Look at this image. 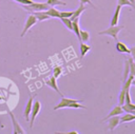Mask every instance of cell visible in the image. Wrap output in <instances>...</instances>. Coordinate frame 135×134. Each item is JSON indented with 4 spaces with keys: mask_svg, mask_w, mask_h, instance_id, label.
<instances>
[{
    "mask_svg": "<svg viewBox=\"0 0 135 134\" xmlns=\"http://www.w3.org/2000/svg\"><path fill=\"white\" fill-rule=\"evenodd\" d=\"M81 100H76V99H71V98H66L64 96L61 97L60 102L54 107V110H58V109H63V108H73V109H85L84 106L80 104Z\"/></svg>",
    "mask_w": 135,
    "mask_h": 134,
    "instance_id": "cell-1",
    "label": "cell"
},
{
    "mask_svg": "<svg viewBox=\"0 0 135 134\" xmlns=\"http://www.w3.org/2000/svg\"><path fill=\"white\" fill-rule=\"evenodd\" d=\"M22 7L27 11L30 14L33 13V12H40V11H46L50 5L45 2V3H41V2H32L31 4H27V5H22Z\"/></svg>",
    "mask_w": 135,
    "mask_h": 134,
    "instance_id": "cell-2",
    "label": "cell"
},
{
    "mask_svg": "<svg viewBox=\"0 0 135 134\" xmlns=\"http://www.w3.org/2000/svg\"><path fill=\"white\" fill-rule=\"evenodd\" d=\"M123 28V25H111L109 28H107V30H104V31H101V32H99L98 34L99 35H108V36H111V37H113V39L114 40H117V36H118V34H119V32L121 31Z\"/></svg>",
    "mask_w": 135,
    "mask_h": 134,
    "instance_id": "cell-3",
    "label": "cell"
},
{
    "mask_svg": "<svg viewBox=\"0 0 135 134\" xmlns=\"http://www.w3.org/2000/svg\"><path fill=\"white\" fill-rule=\"evenodd\" d=\"M40 109H41V103H40V101L36 100L35 102H33L32 110H31V114H30V115H31V120H28V121H30V127H31V128L33 127L34 121H35V119H36L38 113L40 112Z\"/></svg>",
    "mask_w": 135,
    "mask_h": 134,
    "instance_id": "cell-4",
    "label": "cell"
},
{
    "mask_svg": "<svg viewBox=\"0 0 135 134\" xmlns=\"http://www.w3.org/2000/svg\"><path fill=\"white\" fill-rule=\"evenodd\" d=\"M37 18L33 15V14H30L28 15V17L26 18V20H25V24H24V28H23V31L21 32V37H23L27 32H28V30L33 26V25H35L36 23H37Z\"/></svg>",
    "mask_w": 135,
    "mask_h": 134,
    "instance_id": "cell-5",
    "label": "cell"
},
{
    "mask_svg": "<svg viewBox=\"0 0 135 134\" xmlns=\"http://www.w3.org/2000/svg\"><path fill=\"white\" fill-rule=\"evenodd\" d=\"M7 113H8V115H9L11 120H12V123H13V133H14V134H24V133H25L24 130H23L22 127L18 123V121L16 120L14 114H13L8 109H7Z\"/></svg>",
    "mask_w": 135,
    "mask_h": 134,
    "instance_id": "cell-6",
    "label": "cell"
},
{
    "mask_svg": "<svg viewBox=\"0 0 135 134\" xmlns=\"http://www.w3.org/2000/svg\"><path fill=\"white\" fill-rule=\"evenodd\" d=\"M107 120H108V128H109V130L113 131L118 126V123L120 121V117H119V115H115V116L109 117Z\"/></svg>",
    "mask_w": 135,
    "mask_h": 134,
    "instance_id": "cell-7",
    "label": "cell"
},
{
    "mask_svg": "<svg viewBox=\"0 0 135 134\" xmlns=\"http://www.w3.org/2000/svg\"><path fill=\"white\" fill-rule=\"evenodd\" d=\"M50 88H52L53 90H55L57 93H59V95L62 97L63 96V94L62 93H60V91H59V89H58V85H57V78H55L54 76H52L50 79H47L46 80V82H45Z\"/></svg>",
    "mask_w": 135,
    "mask_h": 134,
    "instance_id": "cell-8",
    "label": "cell"
},
{
    "mask_svg": "<svg viewBox=\"0 0 135 134\" xmlns=\"http://www.w3.org/2000/svg\"><path fill=\"white\" fill-rule=\"evenodd\" d=\"M33 102H34L33 97H30L28 100H27V103L25 104V108H24V117H25V119H26L27 121L30 120V114H31V110H32Z\"/></svg>",
    "mask_w": 135,
    "mask_h": 134,
    "instance_id": "cell-9",
    "label": "cell"
},
{
    "mask_svg": "<svg viewBox=\"0 0 135 134\" xmlns=\"http://www.w3.org/2000/svg\"><path fill=\"white\" fill-rule=\"evenodd\" d=\"M121 113H123V110H122L121 106H119V104H118V106L114 107V108H113V110L110 112V114H109V115H108L105 118H103L101 121H105V120H107L109 117H111V116H115V115H120Z\"/></svg>",
    "mask_w": 135,
    "mask_h": 134,
    "instance_id": "cell-10",
    "label": "cell"
},
{
    "mask_svg": "<svg viewBox=\"0 0 135 134\" xmlns=\"http://www.w3.org/2000/svg\"><path fill=\"white\" fill-rule=\"evenodd\" d=\"M31 14H33L36 18H37V20L38 21H44V20H47L49 18H51L44 11H40V12H33V13H31Z\"/></svg>",
    "mask_w": 135,
    "mask_h": 134,
    "instance_id": "cell-11",
    "label": "cell"
},
{
    "mask_svg": "<svg viewBox=\"0 0 135 134\" xmlns=\"http://www.w3.org/2000/svg\"><path fill=\"white\" fill-rule=\"evenodd\" d=\"M120 9H121V6L117 4L116 8H115V12H114V15L112 17V20H111V25H116L118 23V20H119V15H120Z\"/></svg>",
    "mask_w": 135,
    "mask_h": 134,
    "instance_id": "cell-12",
    "label": "cell"
},
{
    "mask_svg": "<svg viewBox=\"0 0 135 134\" xmlns=\"http://www.w3.org/2000/svg\"><path fill=\"white\" fill-rule=\"evenodd\" d=\"M72 31H74L75 35L77 36L79 42H81V39H80V28H79V20L78 18L74 19L73 20V27H72Z\"/></svg>",
    "mask_w": 135,
    "mask_h": 134,
    "instance_id": "cell-13",
    "label": "cell"
},
{
    "mask_svg": "<svg viewBox=\"0 0 135 134\" xmlns=\"http://www.w3.org/2000/svg\"><path fill=\"white\" fill-rule=\"evenodd\" d=\"M116 50L120 53H127V54H130V47H128L127 44H124L123 42L121 41H117L116 42Z\"/></svg>",
    "mask_w": 135,
    "mask_h": 134,
    "instance_id": "cell-14",
    "label": "cell"
},
{
    "mask_svg": "<svg viewBox=\"0 0 135 134\" xmlns=\"http://www.w3.org/2000/svg\"><path fill=\"white\" fill-rule=\"evenodd\" d=\"M45 13H46L50 17H53V18H60V11L56 9L54 6H50V7L45 11Z\"/></svg>",
    "mask_w": 135,
    "mask_h": 134,
    "instance_id": "cell-15",
    "label": "cell"
},
{
    "mask_svg": "<svg viewBox=\"0 0 135 134\" xmlns=\"http://www.w3.org/2000/svg\"><path fill=\"white\" fill-rule=\"evenodd\" d=\"M84 9H85V6L82 4V3H80V5H79V7L76 9V11H74V13H73V15H72V17L70 18L72 21L74 20V19H76V18H79V16L84 12Z\"/></svg>",
    "mask_w": 135,
    "mask_h": 134,
    "instance_id": "cell-16",
    "label": "cell"
},
{
    "mask_svg": "<svg viewBox=\"0 0 135 134\" xmlns=\"http://www.w3.org/2000/svg\"><path fill=\"white\" fill-rule=\"evenodd\" d=\"M90 50H91V46L90 45H88L85 42H80V54H81V58H83Z\"/></svg>",
    "mask_w": 135,
    "mask_h": 134,
    "instance_id": "cell-17",
    "label": "cell"
},
{
    "mask_svg": "<svg viewBox=\"0 0 135 134\" xmlns=\"http://www.w3.org/2000/svg\"><path fill=\"white\" fill-rule=\"evenodd\" d=\"M135 119V115L131 114V113H127L124 114L123 116L120 117V121L119 122H129V121H132Z\"/></svg>",
    "mask_w": 135,
    "mask_h": 134,
    "instance_id": "cell-18",
    "label": "cell"
},
{
    "mask_svg": "<svg viewBox=\"0 0 135 134\" xmlns=\"http://www.w3.org/2000/svg\"><path fill=\"white\" fill-rule=\"evenodd\" d=\"M80 39H81V42H88L90 40L89 32L84 30H80Z\"/></svg>",
    "mask_w": 135,
    "mask_h": 134,
    "instance_id": "cell-19",
    "label": "cell"
},
{
    "mask_svg": "<svg viewBox=\"0 0 135 134\" xmlns=\"http://www.w3.org/2000/svg\"><path fill=\"white\" fill-rule=\"evenodd\" d=\"M129 74H130V63H129V59H127L126 60V63H124V71H123V81L128 78V76H129Z\"/></svg>",
    "mask_w": 135,
    "mask_h": 134,
    "instance_id": "cell-20",
    "label": "cell"
},
{
    "mask_svg": "<svg viewBox=\"0 0 135 134\" xmlns=\"http://www.w3.org/2000/svg\"><path fill=\"white\" fill-rule=\"evenodd\" d=\"M124 97H126V90L122 88L118 95V104L119 106H122L124 103Z\"/></svg>",
    "mask_w": 135,
    "mask_h": 134,
    "instance_id": "cell-21",
    "label": "cell"
},
{
    "mask_svg": "<svg viewBox=\"0 0 135 134\" xmlns=\"http://www.w3.org/2000/svg\"><path fill=\"white\" fill-rule=\"evenodd\" d=\"M46 3L50 5V6H55V5H66L65 2L61 1V0H47Z\"/></svg>",
    "mask_w": 135,
    "mask_h": 134,
    "instance_id": "cell-22",
    "label": "cell"
},
{
    "mask_svg": "<svg viewBox=\"0 0 135 134\" xmlns=\"http://www.w3.org/2000/svg\"><path fill=\"white\" fill-rule=\"evenodd\" d=\"M60 19H61V21L63 22V24H64L69 30L72 31V27H73V21H72L70 18H60Z\"/></svg>",
    "mask_w": 135,
    "mask_h": 134,
    "instance_id": "cell-23",
    "label": "cell"
},
{
    "mask_svg": "<svg viewBox=\"0 0 135 134\" xmlns=\"http://www.w3.org/2000/svg\"><path fill=\"white\" fill-rule=\"evenodd\" d=\"M129 63H130V74L135 77V62L133 61L132 58H130L129 59Z\"/></svg>",
    "mask_w": 135,
    "mask_h": 134,
    "instance_id": "cell-24",
    "label": "cell"
},
{
    "mask_svg": "<svg viewBox=\"0 0 135 134\" xmlns=\"http://www.w3.org/2000/svg\"><path fill=\"white\" fill-rule=\"evenodd\" d=\"M74 11H65V12H60V18H71L73 15Z\"/></svg>",
    "mask_w": 135,
    "mask_h": 134,
    "instance_id": "cell-25",
    "label": "cell"
},
{
    "mask_svg": "<svg viewBox=\"0 0 135 134\" xmlns=\"http://www.w3.org/2000/svg\"><path fill=\"white\" fill-rule=\"evenodd\" d=\"M61 73H62V68L61 66H56L54 69V71H53V76L55 78H58L61 75Z\"/></svg>",
    "mask_w": 135,
    "mask_h": 134,
    "instance_id": "cell-26",
    "label": "cell"
},
{
    "mask_svg": "<svg viewBox=\"0 0 135 134\" xmlns=\"http://www.w3.org/2000/svg\"><path fill=\"white\" fill-rule=\"evenodd\" d=\"M117 4L120 5V6L129 5V6H132V7H133V4L130 2V0H117Z\"/></svg>",
    "mask_w": 135,
    "mask_h": 134,
    "instance_id": "cell-27",
    "label": "cell"
},
{
    "mask_svg": "<svg viewBox=\"0 0 135 134\" xmlns=\"http://www.w3.org/2000/svg\"><path fill=\"white\" fill-rule=\"evenodd\" d=\"M15 1L21 5H27V4H31L33 2V0H15Z\"/></svg>",
    "mask_w": 135,
    "mask_h": 134,
    "instance_id": "cell-28",
    "label": "cell"
},
{
    "mask_svg": "<svg viewBox=\"0 0 135 134\" xmlns=\"http://www.w3.org/2000/svg\"><path fill=\"white\" fill-rule=\"evenodd\" d=\"M80 1V3H82V4H84V3H88V4H90L91 6H93V7H95L94 5H93V3L91 2V0H79Z\"/></svg>",
    "mask_w": 135,
    "mask_h": 134,
    "instance_id": "cell-29",
    "label": "cell"
},
{
    "mask_svg": "<svg viewBox=\"0 0 135 134\" xmlns=\"http://www.w3.org/2000/svg\"><path fill=\"white\" fill-rule=\"evenodd\" d=\"M130 54L132 55V57L135 56V45H133V46L130 47Z\"/></svg>",
    "mask_w": 135,
    "mask_h": 134,
    "instance_id": "cell-30",
    "label": "cell"
},
{
    "mask_svg": "<svg viewBox=\"0 0 135 134\" xmlns=\"http://www.w3.org/2000/svg\"><path fill=\"white\" fill-rule=\"evenodd\" d=\"M130 2L133 4V8H135V0H130Z\"/></svg>",
    "mask_w": 135,
    "mask_h": 134,
    "instance_id": "cell-31",
    "label": "cell"
},
{
    "mask_svg": "<svg viewBox=\"0 0 135 134\" xmlns=\"http://www.w3.org/2000/svg\"><path fill=\"white\" fill-rule=\"evenodd\" d=\"M70 134H77V132H76V131H74V132H70Z\"/></svg>",
    "mask_w": 135,
    "mask_h": 134,
    "instance_id": "cell-32",
    "label": "cell"
},
{
    "mask_svg": "<svg viewBox=\"0 0 135 134\" xmlns=\"http://www.w3.org/2000/svg\"><path fill=\"white\" fill-rule=\"evenodd\" d=\"M132 84H133V85H135V80H134V79H133V81H132Z\"/></svg>",
    "mask_w": 135,
    "mask_h": 134,
    "instance_id": "cell-33",
    "label": "cell"
},
{
    "mask_svg": "<svg viewBox=\"0 0 135 134\" xmlns=\"http://www.w3.org/2000/svg\"><path fill=\"white\" fill-rule=\"evenodd\" d=\"M133 61H134V62H135V56H134V57H133Z\"/></svg>",
    "mask_w": 135,
    "mask_h": 134,
    "instance_id": "cell-34",
    "label": "cell"
}]
</instances>
